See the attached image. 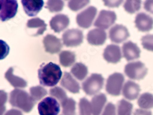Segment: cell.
<instances>
[{
  "mask_svg": "<svg viewBox=\"0 0 153 115\" xmlns=\"http://www.w3.org/2000/svg\"><path fill=\"white\" fill-rule=\"evenodd\" d=\"M62 76L60 67L52 62L43 65L38 70V78L40 84L45 86H54Z\"/></svg>",
  "mask_w": 153,
  "mask_h": 115,
  "instance_id": "1",
  "label": "cell"
},
{
  "mask_svg": "<svg viewBox=\"0 0 153 115\" xmlns=\"http://www.w3.org/2000/svg\"><path fill=\"white\" fill-rule=\"evenodd\" d=\"M36 100L27 92L16 89L10 93L9 103L25 113H30L36 104Z\"/></svg>",
  "mask_w": 153,
  "mask_h": 115,
  "instance_id": "2",
  "label": "cell"
},
{
  "mask_svg": "<svg viewBox=\"0 0 153 115\" xmlns=\"http://www.w3.org/2000/svg\"><path fill=\"white\" fill-rule=\"evenodd\" d=\"M104 79L100 74L93 73L82 83L84 92L88 96L99 93L103 88Z\"/></svg>",
  "mask_w": 153,
  "mask_h": 115,
  "instance_id": "3",
  "label": "cell"
},
{
  "mask_svg": "<svg viewBox=\"0 0 153 115\" xmlns=\"http://www.w3.org/2000/svg\"><path fill=\"white\" fill-rule=\"evenodd\" d=\"M124 72L129 79L140 80L146 75L148 69L143 62L135 61L127 64L124 68Z\"/></svg>",
  "mask_w": 153,
  "mask_h": 115,
  "instance_id": "4",
  "label": "cell"
},
{
  "mask_svg": "<svg viewBox=\"0 0 153 115\" xmlns=\"http://www.w3.org/2000/svg\"><path fill=\"white\" fill-rule=\"evenodd\" d=\"M124 82V77L122 73L115 72L110 75L107 80L106 91L113 96H120Z\"/></svg>",
  "mask_w": 153,
  "mask_h": 115,
  "instance_id": "5",
  "label": "cell"
},
{
  "mask_svg": "<svg viewBox=\"0 0 153 115\" xmlns=\"http://www.w3.org/2000/svg\"><path fill=\"white\" fill-rule=\"evenodd\" d=\"M37 109L40 115H58L60 111V105L55 99L47 97L40 102Z\"/></svg>",
  "mask_w": 153,
  "mask_h": 115,
  "instance_id": "6",
  "label": "cell"
},
{
  "mask_svg": "<svg viewBox=\"0 0 153 115\" xmlns=\"http://www.w3.org/2000/svg\"><path fill=\"white\" fill-rule=\"evenodd\" d=\"M62 39L64 45L68 47H77L83 42V34L79 29H70L63 33Z\"/></svg>",
  "mask_w": 153,
  "mask_h": 115,
  "instance_id": "7",
  "label": "cell"
},
{
  "mask_svg": "<svg viewBox=\"0 0 153 115\" xmlns=\"http://www.w3.org/2000/svg\"><path fill=\"white\" fill-rule=\"evenodd\" d=\"M1 9H0V17L2 22L9 20L16 16L17 9L18 3L15 0H1Z\"/></svg>",
  "mask_w": 153,
  "mask_h": 115,
  "instance_id": "8",
  "label": "cell"
},
{
  "mask_svg": "<svg viewBox=\"0 0 153 115\" xmlns=\"http://www.w3.org/2000/svg\"><path fill=\"white\" fill-rule=\"evenodd\" d=\"M97 11V9L94 6L88 7L76 16V23L81 28H90L95 19Z\"/></svg>",
  "mask_w": 153,
  "mask_h": 115,
  "instance_id": "9",
  "label": "cell"
},
{
  "mask_svg": "<svg viewBox=\"0 0 153 115\" xmlns=\"http://www.w3.org/2000/svg\"><path fill=\"white\" fill-rule=\"evenodd\" d=\"M116 20L117 15L115 12L110 10H102L94 25L100 29L107 30L114 23Z\"/></svg>",
  "mask_w": 153,
  "mask_h": 115,
  "instance_id": "10",
  "label": "cell"
},
{
  "mask_svg": "<svg viewBox=\"0 0 153 115\" xmlns=\"http://www.w3.org/2000/svg\"><path fill=\"white\" fill-rule=\"evenodd\" d=\"M130 34L127 28L123 24H117L109 31V37L111 42L121 43L128 39Z\"/></svg>",
  "mask_w": 153,
  "mask_h": 115,
  "instance_id": "11",
  "label": "cell"
},
{
  "mask_svg": "<svg viewBox=\"0 0 153 115\" xmlns=\"http://www.w3.org/2000/svg\"><path fill=\"white\" fill-rule=\"evenodd\" d=\"M43 44L45 52L51 54L58 53L62 48L61 40L52 34H47L44 37Z\"/></svg>",
  "mask_w": 153,
  "mask_h": 115,
  "instance_id": "12",
  "label": "cell"
},
{
  "mask_svg": "<svg viewBox=\"0 0 153 115\" xmlns=\"http://www.w3.org/2000/svg\"><path fill=\"white\" fill-rule=\"evenodd\" d=\"M135 23L140 31L148 32L153 28V18L144 12H141L137 15Z\"/></svg>",
  "mask_w": 153,
  "mask_h": 115,
  "instance_id": "13",
  "label": "cell"
},
{
  "mask_svg": "<svg viewBox=\"0 0 153 115\" xmlns=\"http://www.w3.org/2000/svg\"><path fill=\"white\" fill-rule=\"evenodd\" d=\"M21 2L25 12L30 17L37 15L44 4L42 0H22Z\"/></svg>",
  "mask_w": 153,
  "mask_h": 115,
  "instance_id": "14",
  "label": "cell"
},
{
  "mask_svg": "<svg viewBox=\"0 0 153 115\" xmlns=\"http://www.w3.org/2000/svg\"><path fill=\"white\" fill-rule=\"evenodd\" d=\"M104 59L110 63L116 64L121 61L122 58L120 47L117 45H108L103 53Z\"/></svg>",
  "mask_w": 153,
  "mask_h": 115,
  "instance_id": "15",
  "label": "cell"
},
{
  "mask_svg": "<svg viewBox=\"0 0 153 115\" xmlns=\"http://www.w3.org/2000/svg\"><path fill=\"white\" fill-rule=\"evenodd\" d=\"M106 39V32L100 28L93 29L89 31L87 34L88 43L93 45H102L105 42Z\"/></svg>",
  "mask_w": 153,
  "mask_h": 115,
  "instance_id": "16",
  "label": "cell"
},
{
  "mask_svg": "<svg viewBox=\"0 0 153 115\" xmlns=\"http://www.w3.org/2000/svg\"><path fill=\"white\" fill-rule=\"evenodd\" d=\"M69 17L65 14H57L50 21V28L55 33H60L66 29L69 25Z\"/></svg>",
  "mask_w": 153,
  "mask_h": 115,
  "instance_id": "17",
  "label": "cell"
},
{
  "mask_svg": "<svg viewBox=\"0 0 153 115\" xmlns=\"http://www.w3.org/2000/svg\"><path fill=\"white\" fill-rule=\"evenodd\" d=\"M123 56L127 61H132L138 59L140 56V48L136 44L131 41H128L124 43L122 47Z\"/></svg>",
  "mask_w": 153,
  "mask_h": 115,
  "instance_id": "18",
  "label": "cell"
},
{
  "mask_svg": "<svg viewBox=\"0 0 153 115\" xmlns=\"http://www.w3.org/2000/svg\"><path fill=\"white\" fill-rule=\"evenodd\" d=\"M61 85L72 93L78 94L80 93V86L79 83L72 77V76L69 72H64Z\"/></svg>",
  "mask_w": 153,
  "mask_h": 115,
  "instance_id": "19",
  "label": "cell"
},
{
  "mask_svg": "<svg viewBox=\"0 0 153 115\" xmlns=\"http://www.w3.org/2000/svg\"><path fill=\"white\" fill-rule=\"evenodd\" d=\"M140 92V86L132 82L127 81L124 85L123 88V96L128 100H133L136 99Z\"/></svg>",
  "mask_w": 153,
  "mask_h": 115,
  "instance_id": "20",
  "label": "cell"
},
{
  "mask_svg": "<svg viewBox=\"0 0 153 115\" xmlns=\"http://www.w3.org/2000/svg\"><path fill=\"white\" fill-rule=\"evenodd\" d=\"M27 28L34 30L33 36H36L42 35L47 29V24L45 22L39 18H34L28 20L27 24Z\"/></svg>",
  "mask_w": 153,
  "mask_h": 115,
  "instance_id": "21",
  "label": "cell"
},
{
  "mask_svg": "<svg viewBox=\"0 0 153 115\" xmlns=\"http://www.w3.org/2000/svg\"><path fill=\"white\" fill-rule=\"evenodd\" d=\"M107 102V97L104 93L94 96L91 100L93 115H100Z\"/></svg>",
  "mask_w": 153,
  "mask_h": 115,
  "instance_id": "22",
  "label": "cell"
},
{
  "mask_svg": "<svg viewBox=\"0 0 153 115\" xmlns=\"http://www.w3.org/2000/svg\"><path fill=\"white\" fill-rule=\"evenodd\" d=\"M14 69L10 68L5 73V78L9 82V83L16 88H24L27 86V82L22 78L16 76L13 74Z\"/></svg>",
  "mask_w": 153,
  "mask_h": 115,
  "instance_id": "23",
  "label": "cell"
},
{
  "mask_svg": "<svg viewBox=\"0 0 153 115\" xmlns=\"http://www.w3.org/2000/svg\"><path fill=\"white\" fill-rule=\"evenodd\" d=\"M71 73L76 79L82 81L88 75V68L82 62H76L71 68Z\"/></svg>",
  "mask_w": 153,
  "mask_h": 115,
  "instance_id": "24",
  "label": "cell"
},
{
  "mask_svg": "<svg viewBox=\"0 0 153 115\" xmlns=\"http://www.w3.org/2000/svg\"><path fill=\"white\" fill-rule=\"evenodd\" d=\"M59 63L65 68L71 66L75 61V55L70 51H62L59 55Z\"/></svg>",
  "mask_w": 153,
  "mask_h": 115,
  "instance_id": "25",
  "label": "cell"
},
{
  "mask_svg": "<svg viewBox=\"0 0 153 115\" xmlns=\"http://www.w3.org/2000/svg\"><path fill=\"white\" fill-rule=\"evenodd\" d=\"M64 115H76V102L72 98H68L61 103Z\"/></svg>",
  "mask_w": 153,
  "mask_h": 115,
  "instance_id": "26",
  "label": "cell"
},
{
  "mask_svg": "<svg viewBox=\"0 0 153 115\" xmlns=\"http://www.w3.org/2000/svg\"><path fill=\"white\" fill-rule=\"evenodd\" d=\"M138 105L143 109H150L153 108V95L145 93L140 96L138 100Z\"/></svg>",
  "mask_w": 153,
  "mask_h": 115,
  "instance_id": "27",
  "label": "cell"
},
{
  "mask_svg": "<svg viewBox=\"0 0 153 115\" xmlns=\"http://www.w3.org/2000/svg\"><path fill=\"white\" fill-rule=\"evenodd\" d=\"M133 105L124 99H122L118 103V115H131Z\"/></svg>",
  "mask_w": 153,
  "mask_h": 115,
  "instance_id": "28",
  "label": "cell"
},
{
  "mask_svg": "<svg viewBox=\"0 0 153 115\" xmlns=\"http://www.w3.org/2000/svg\"><path fill=\"white\" fill-rule=\"evenodd\" d=\"M79 115H91L93 114L91 104L89 100L83 97L79 101Z\"/></svg>",
  "mask_w": 153,
  "mask_h": 115,
  "instance_id": "29",
  "label": "cell"
},
{
  "mask_svg": "<svg viewBox=\"0 0 153 115\" xmlns=\"http://www.w3.org/2000/svg\"><path fill=\"white\" fill-rule=\"evenodd\" d=\"M30 92L31 97L36 101L42 99L47 94L46 89L41 86H37L30 88Z\"/></svg>",
  "mask_w": 153,
  "mask_h": 115,
  "instance_id": "30",
  "label": "cell"
},
{
  "mask_svg": "<svg viewBox=\"0 0 153 115\" xmlns=\"http://www.w3.org/2000/svg\"><path fill=\"white\" fill-rule=\"evenodd\" d=\"M50 94L52 97L57 99L61 104L62 102L68 99V96L66 95V92L64 89L61 88L60 87L56 86L50 89Z\"/></svg>",
  "mask_w": 153,
  "mask_h": 115,
  "instance_id": "31",
  "label": "cell"
},
{
  "mask_svg": "<svg viewBox=\"0 0 153 115\" xmlns=\"http://www.w3.org/2000/svg\"><path fill=\"white\" fill-rule=\"evenodd\" d=\"M141 1H127L124 4V9L129 14H134L141 8Z\"/></svg>",
  "mask_w": 153,
  "mask_h": 115,
  "instance_id": "32",
  "label": "cell"
},
{
  "mask_svg": "<svg viewBox=\"0 0 153 115\" xmlns=\"http://www.w3.org/2000/svg\"><path fill=\"white\" fill-rule=\"evenodd\" d=\"M65 3L62 1H48L46 5V8L50 12H56L62 10Z\"/></svg>",
  "mask_w": 153,
  "mask_h": 115,
  "instance_id": "33",
  "label": "cell"
},
{
  "mask_svg": "<svg viewBox=\"0 0 153 115\" xmlns=\"http://www.w3.org/2000/svg\"><path fill=\"white\" fill-rule=\"evenodd\" d=\"M143 47L150 52H153V34H147L142 37Z\"/></svg>",
  "mask_w": 153,
  "mask_h": 115,
  "instance_id": "34",
  "label": "cell"
},
{
  "mask_svg": "<svg viewBox=\"0 0 153 115\" xmlns=\"http://www.w3.org/2000/svg\"><path fill=\"white\" fill-rule=\"evenodd\" d=\"M90 3V1H69V8L73 11H78Z\"/></svg>",
  "mask_w": 153,
  "mask_h": 115,
  "instance_id": "35",
  "label": "cell"
},
{
  "mask_svg": "<svg viewBox=\"0 0 153 115\" xmlns=\"http://www.w3.org/2000/svg\"><path fill=\"white\" fill-rule=\"evenodd\" d=\"M102 115H117L115 106L113 104L110 102L106 105Z\"/></svg>",
  "mask_w": 153,
  "mask_h": 115,
  "instance_id": "36",
  "label": "cell"
},
{
  "mask_svg": "<svg viewBox=\"0 0 153 115\" xmlns=\"http://www.w3.org/2000/svg\"><path fill=\"white\" fill-rule=\"evenodd\" d=\"M7 94L4 91H1V115H3L4 113L6 107L5 104L7 101Z\"/></svg>",
  "mask_w": 153,
  "mask_h": 115,
  "instance_id": "37",
  "label": "cell"
},
{
  "mask_svg": "<svg viewBox=\"0 0 153 115\" xmlns=\"http://www.w3.org/2000/svg\"><path fill=\"white\" fill-rule=\"evenodd\" d=\"M104 4L108 7H118L123 1H103Z\"/></svg>",
  "mask_w": 153,
  "mask_h": 115,
  "instance_id": "38",
  "label": "cell"
},
{
  "mask_svg": "<svg viewBox=\"0 0 153 115\" xmlns=\"http://www.w3.org/2000/svg\"><path fill=\"white\" fill-rule=\"evenodd\" d=\"M144 9L153 14V1H146L144 3Z\"/></svg>",
  "mask_w": 153,
  "mask_h": 115,
  "instance_id": "39",
  "label": "cell"
},
{
  "mask_svg": "<svg viewBox=\"0 0 153 115\" xmlns=\"http://www.w3.org/2000/svg\"><path fill=\"white\" fill-rule=\"evenodd\" d=\"M134 115H152L151 111H148L142 109H137L134 112Z\"/></svg>",
  "mask_w": 153,
  "mask_h": 115,
  "instance_id": "40",
  "label": "cell"
},
{
  "mask_svg": "<svg viewBox=\"0 0 153 115\" xmlns=\"http://www.w3.org/2000/svg\"><path fill=\"white\" fill-rule=\"evenodd\" d=\"M4 115H23L22 113L16 109H10L7 111Z\"/></svg>",
  "mask_w": 153,
  "mask_h": 115,
  "instance_id": "41",
  "label": "cell"
}]
</instances>
